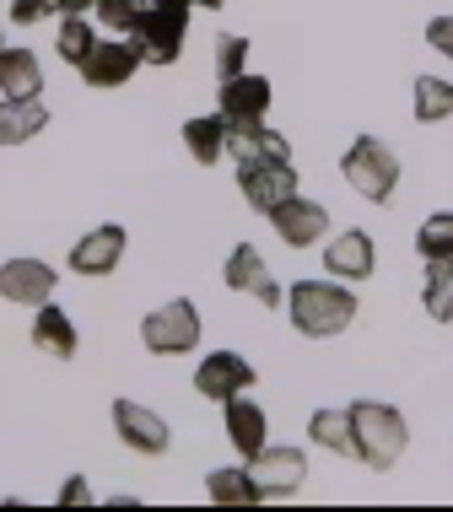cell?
<instances>
[{
    "label": "cell",
    "instance_id": "28",
    "mask_svg": "<svg viewBox=\"0 0 453 512\" xmlns=\"http://www.w3.org/2000/svg\"><path fill=\"white\" fill-rule=\"evenodd\" d=\"M416 254H421V259H453V211H437V216L421 221Z\"/></svg>",
    "mask_w": 453,
    "mask_h": 512
},
{
    "label": "cell",
    "instance_id": "10",
    "mask_svg": "<svg viewBox=\"0 0 453 512\" xmlns=\"http://www.w3.org/2000/svg\"><path fill=\"white\" fill-rule=\"evenodd\" d=\"M135 65H141V54H135L130 38H98L92 54L76 65V71H81V81H87L92 92H108V87H125V81L135 76Z\"/></svg>",
    "mask_w": 453,
    "mask_h": 512
},
{
    "label": "cell",
    "instance_id": "27",
    "mask_svg": "<svg viewBox=\"0 0 453 512\" xmlns=\"http://www.w3.org/2000/svg\"><path fill=\"white\" fill-rule=\"evenodd\" d=\"M92 44H98V33H92L87 17H65L60 22V38H54V54H60L65 65H81L92 54Z\"/></svg>",
    "mask_w": 453,
    "mask_h": 512
},
{
    "label": "cell",
    "instance_id": "15",
    "mask_svg": "<svg viewBox=\"0 0 453 512\" xmlns=\"http://www.w3.org/2000/svg\"><path fill=\"white\" fill-rule=\"evenodd\" d=\"M324 270L335 275V281H367V275L378 270V248L367 232H335V238L324 243Z\"/></svg>",
    "mask_w": 453,
    "mask_h": 512
},
{
    "label": "cell",
    "instance_id": "4",
    "mask_svg": "<svg viewBox=\"0 0 453 512\" xmlns=\"http://www.w3.org/2000/svg\"><path fill=\"white\" fill-rule=\"evenodd\" d=\"M184 33H189V6H141L130 44L146 65H173L184 54Z\"/></svg>",
    "mask_w": 453,
    "mask_h": 512
},
{
    "label": "cell",
    "instance_id": "37",
    "mask_svg": "<svg viewBox=\"0 0 453 512\" xmlns=\"http://www.w3.org/2000/svg\"><path fill=\"white\" fill-rule=\"evenodd\" d=\"M0 44H6V33H0Z\"/></svg>",
    "mask_w": 453,
    "mask_h": 512
},
{
    "label": "cell",
    "instance_id": "17",
    "mask_svg": "<svg viewBox=\"0 0 453 512\" xmlns=\"http://www.w3.org/2000/svg\"><path fill=\"white\" fill-rule=\"evenodd\" d=\"M227 157L232 162L292 157V146H286V135H276L265 119H227Z\"/></svg>",
    "mask_w": 453,
    "mask_h": 512
},
{
    "label": "cell",
    "instance_id": "5",
    "mask_svg": "<svg viewBox=\"0 0 453 512\" xmlns=\"http://www.w3.org/2000/svg\"><path fill=\"white\" fill-rule=\"evenodd\" d=\"M141 340H146L151 356H184V351H195V345H200V313H195V302L178 297V302L151 308L141 318Z\"/></svg>",
    "mask_w": 453,
    "mask_h": 512
},
{
    "label": "cell",
    "instance_id": "24",
    "mask_svg": "<svg viewBox=\"0 0 453 512\" xmlns=\"http://www.w3.org/2000/svg\"><path fill=\"white\" fill-rule=\"evenodd\" d=\"M421 308L437 324L453 318V259H427V281H421Z\"/></svg>",
    "mask_w": 453,
    "mask_h": 512
},
{
    "label": "cell",
    "instance_id": "34",
    "mask_svg": "<svg viewBox=\"0 0 453 512\" xmlns=\"http://www.w3.org/2000/svg\"><path fill=\"white\" fill-rule=\"evenodd\" d=\"M92 6H98V0H65V17H87Z\"/></svg>",
    "mask_w": 453,
    "mask_h": 512
},
{
    "label": "cell",
    "instance_id": "31",
    "mask_svg": "<svg viewBox=\"0 0 453 512\" xmlns=\"http://www.w3.org/2000/svg\"><path fill=\"white\" fill-rule=\"evenodd\" d=\"M54 11L65 17V0H11V22L17 27H38V22H49Z\"/></svg>",
    "mask_w": 453,
    "mask_h": 512
},
{
    "label": "cell",
    "instance_id": "20",
    "mask_svg": "<svg viewBox=\"0 0 453 512\" xmlns=\"http://www.w3.org/2000/svg\"><path fill=\"white\" fill-rule=\"evenodd\" d=\"M49 124L44 98H0V146H22Z\"/></svg>",
    "mask_w": 453,
    "mask_h": 512
},
{
    "label": "cell",
    "instance_id": "18",
    "mask_svg": "<svg viewBox=\"0 0 453 512\" xmlns=\"http://www.w3.org/2000/svg\"><path fill=\"white\" fill-rule=\"evenodd\" d=\"M270 81L265 76H232V81H222V114L227 119H265L270 114Z\"/></svg>",
    "mask_w": 453,
    "mask_h": 512
},
{
    "label": "cell",
    "instance_id": "9",
    "mask_svg": "<svg viewBox=\"0 0 453 512\" xmlns=\"http://www.w3.org/2000/svg\"><path fill=\"white\" fill-rule=\"evenodd\" d=\"M114 432H119V442H125L130 453H146V459H162L168 442H173L168 421H162L157 410L135 405V399H119V405H114Z\"/></svg>",
    "mask_w": 453,
    "mask_h": 512
},
{
    "label": "cell",
    "instance_id": "13",
    "mask_svg": "<svg viewBox=\"0 0 453 512\" xmlns=\"http://www.w3.org/2000/svg\"><path fill=\"white\" fill-rule=\"evenodd\" d=\"M243 389H254V367L243 362L238 351H211L205 362L195 367V394L205 399H232V394H243Z\"/></svg>",
    "mask_w": 453,
    "mask_h": 512
},
{
    "label": "cell",
    "instance_id": "1",
    "mask_svg": "<svg viewBox=\"0 0 453 512\" xmlns=\"http://www.w3.org/2000/svg\"><path fill=\"white\" fill-rule=\"evenodd\" d=\"M356 292L346 281H297L286 286V313H292V329L308 340H329V335H346V329L356 324Z\"/></svg>",
    "mask_w": 453,
    "mask_h": 512
},
{
    "label": "cell",
    "instance_id": "25",
    "mask_svg": "<svg viewBox=\"0 0 453 512\" xmlns=\"http://www.w3.org/2000/svg\"><path fill=\"white\" fill-rule=\"evenodd\" d=\"M205 491H211V502H222V507H254V502H265L249 469H211V475H205Z\"/></svg>",
    "mask_w": 453,
    "mask_h": 512
},
{
    "label": "cell",
    "instance_id": "33",
    "mask_svg": "<svg viewBox=\"0 0 453 512\" xmlns=\"http://www.w3.org/2000/svg\"><path fill=\"white\" fill-rule=\"evenodd\" d=\"M60 502H65V507H87V502H92V486H87L81 475H71V486L60 491Z\"/></svg>",
    "mask_w": 453,
    "mask_h": 512
},
{
    "label": "cell",
    "instance_id": "22",
    "mask_svg": "<svg viewBox=\"0 0 453 512\" xmlns=\"http://www.w3.org/2000/svg\"><path fill=\"white\" fill-rule=\"evenodd\" d=\"M33 345H38V351H49L54 362H71V356H76V324L65 318V308H49V302H38Z\"/></svg>",
    "mask_w": 453,
    "mask_h": 512
},
{
    "label": "cell",
    "instance_id": "29",
    "mask_svg": "<svg viewBox=\"0 0 453 512\" xmlns=\"http://www.w3.org/2000/svg\"><path fill=\"white\" fill-rule=\"evenodd\" d=\"M92 11H98V22H103L114 38H130L135 22H141V6H135V0H98Z\"/></svg>",
    "mask_w": 453,
    "mask_h": 512
},
{
    "label": "cell",
    "instance_id": "3",
    "mask_svg": "<svg viewBox=\"0 0 453 512\" xmlns=\"http://www.w3.org/2000/svg\"><path fill=\"white\" fill-rule=\"evenodd\" d=\"M340 178H346L362 200L389 205L394 189H400V157H394L378 135H356L346 146V157H340Z\"/></svg>",
    "mask_w": 453,
    "mask_h": 512
},
{
    "label": "cell",
    "instance_id": "35",
    "mask_svg": "<svg viewBox=\"0 0 453 512\" xmlns=\"http://www.w3.org/2000/svg\"><path fill=\"white\" fill-rule=\"evenodd\" d=\"M135 6H189V0H135Z\"/></svg>",
    "mask_w": 453,
    "mask_h": 512
},
{
    "label": "cell",
    "instance_id": "23",
    "mask_svg": "<svg viewBox=\"0 0 453 512\" xmlns=\"http://www.w3.org/2000/svg\"><path fill=\"white\" fill-rule=\"evenodd\" d=\"M308 437H313V448L340 453V459H356L351 410H313V415H308Z\"/></svg>",
    "mask_w": 453,
    "mask_h": 512
},
{
    "label": "cell",
    "instance_id": "7",
    "mask_svg": "<svg viewBox=\"0 0 453 512\" xmlns=\"http://www.w3.org/2000/svg\"><path fill=\"white\" fill-rule=\"evenodd\" d=\"M222 286H227V292H249L254 302H265V308H286V286L276 281V275H270V265L259 259L254 243H238V248L227 254Z\"/></svg>",
    "mask_w": 453,
    "mask_h": 512
},
{
    "label": "cell",
    "instance_id": "32",
    "mask_svg": "<svg viewBox=\"0 0 453 512\" xmlns=\"http://www.w3.org/2000/svg\"><path fill=\"white\" fill-rule=\"evenodd\" d=\"M427 44L453 60V17H432V22H427Z\"/></svg>",
    "mask_w": 453,
    "mask_h": 512
},
{
    "label": "cell",
    "instance_id": "19",
    "mask_svg": "<svg viewBox=\"0 0 453 512\" xmlns=\"http://www.w3.org/2000/svg\"><path fill=\"white\" fill-rule=\"evenodd\" d=\"M0 92H6V98H38V92H44V65H38L33 49L0 44Z\"/></svg>",
    "mask_w": 453,
    "mask_h": 512
},
{
    "label": "cell",
    "instance_id": "14",
    "mask_svg": "<svg viewBox=\"0 0 453 512\" xmlns=\"http://www.w3.org/2000/svg\"><path fill=\"white\" fill-rule=\"evenodd\" d=\"M119 259H125V227H119V221H103V227H92L87 238L71 248V270L87 275V281H92V275H114Z\"/></svg>",
    "mask_w": 453,
    "mask_h": 512
},
{
    "label": "cell",
    "instance_id": "36",
    "mask_svg": "<svg viewBox=\"0 0 453 512\" xmlns=\"http://www.w3.org/2000/svg\"><path fill=\"white\" fill-rule=\"evenodd\" d=\"M189 6H205V11H216V6H227V0H189Z\"/></svg>",
    "mask_w": 453,
    "mask_h": 512
},
{
    "label": "cell",
    "instance_id": "16",
    "mask_svg": "<svg viewBox=\"0 0 453 512\" xmlns=\"http://www.w3.org/2000/svg\"><path fill=\"white\" fill-rule=\"evenodd\" d=\"M222 421H227V442L243 453V459H254V453L270 442V421H265V410L249 399V389L222 399Z\"/></svg>",
    "mask_w": 453,
    "mask_h": 512
},
{
    "label": "cell",
    "instance_id": "30",
    "mask_svg": "<svg viewBox=\"0 0 453 512\" xmlns=\"http://www.w3.org/2000/svg\"><path fill=\"white\" fill-rule=\"evenodd\" d=\"M243 60H249V38H238V33L216 38V81L243 76Z\"/></svg>",
    "mask_w": 453,
    "mask_h": 512
},
{
    "label": "cell",
    "instance_id": "12",
    "mask_svg": "<svg viewBox=\"0 0 453 512\" xmlns=\"http://www.w3.org/2000/svg\"><path fill=\"white\" fill-rule=\"evenodd\" d=\"M0 297L17 302V308L54 302V265H44V259H6L0 265Z\"/></svg>",
    "mask_w": 453,
    "mask_h": 512
},
{
    "label": "cell",
    "instance_id": "6",
    "mask_svg": "<svg viewBox=\"0 0 453 512\" xmlns=\"http://www.w3.org/2000/svg\"><path fill=\"white\" fill-rule=\"evenodd\" d=\"M238 189L259 216H270L281 200L297 195V168L292 157H259V162H238Z\"/></svg>",
    "mask_w": 453,
    "mask_h": 512
},
{
    "label": "cell",
    "instance_id": "21",
    "mask_svg": "<svg viewBox=\"0 0 453 512\" xmlns=\"http://www.w3.org/2000/svg\"><path fill=\"white\" fill-rule=\"evenodd\" d=\"M184 146H189V157H195L200 168H216V162L227 157V114H222V108H216V114L189 119L184 124Z\"/></svg>",
    "mask_w": 453,
    "mask_h": 512
},
{
    "label": "cell",
    "instance_id": "26",
    "mask_svg": "<svg viewBox=\"0 0 453 512\" xmlns=\"http://www.w3.org/2000/svg\"><path fill=\"white\" fill-rule=\"evenodd\" d=\"M448 114H453V81L416 76V119L421 124H443Z\"/></svg>",
    "mask_w": 453,
    "mask_h": 512
},
{
    "label": "cell",
    "instance_id": "8",
    "mask_svg": "<svg viewBox=\"0 0 453 512\" xmlns=\"http://www.w3.org/2000/svg\"><path fill=\"white\" fill-rule=\"evenodd\" d=\"M249 475L265 502H281V496H297L302 480H308V459H302V448H259L249 459Z\"/></svg>",
    "mask_w": 453,
    "mask_h": 512
},
{
    "label": "cell",
    "instance_id": "11",
    "mask_svg": "<svg viewBox=\"0 0 453 512\" xmlns=\"http://www.w3.org/2000/svg\"><path fill=\"white\" fill-rule=\"evenodd\" d=\"M270 227H276V238L286 248H313L329 232V211H324L319 200L292 195V200H281L276 211H270Z\"/></svg>",
    "mask_w": 453,
    "mask_h": 512
},
{
    "label": "cell",
    "instance_id": "2",
    "mask_svg": "<svg viewBox=\"0 0 453 512\" xmlns=\"http://www.w3.org/2000/svg\"><path fill=\"white\" fill-rule=\"evenodd\" d=\"M351 437H356V459L367 469H394L410 442V426L405 415L383 399H356L351 405Z\"/></svg>",
    "mask_w": 453,
    "mask_h": 512
}]
</instances>
